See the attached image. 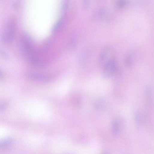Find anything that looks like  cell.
<instances>
[{"instance_id":"10","label":"cell","mask_w":154,"mask_h":154,"mask_svg":"<svg viewBox=\"0 0 154 154\" xmlns=\"http://www.w3.org/2000/svg\"><path fill=\"white\" fill-rule=\"evenodd\" d=\"M69 6L68 0H64L63 1L61 9V12L62 16L61 17H64Z\"/></svg>"},{"instance_id":"3","label":"cell","mask_w":154,"mask_h":154,"mask_svg":"<svg viewBox=\"0 0 154 154\" xmlns=\"http://www.w3.org/2000/svg\"><path fill=\"white\" fill-rule=\"evenodd\" d=\"M115 59L113 48L110 46L105 47L102 50L100 56L99 61L102 66L103 67Z\"/></svg>"},{"instance_id":"14","label":"cell","mask_w":154,"mask_h":154,"mask_svg":"<svg viewBox=\"0 0 154 154\" xmlns=\"http://www.w3.org/2000/svg\"><path fill=\"white\" fill-rule=\"evenodd\" d=\"M20 2V0H16L13 4V8L15 9H17L19 6Z\"/></svg>"},{"instance_id":"2","label":"cell","mask_w":154,"mask_h":154,"mask_svg":"<svg viewBox=\"0 0 154 154\" xmlns=\"http://www.w3.org/2000/svg\"><path fill=\"white\" fill-rule=\"evenodd\" d=\"M16 33V28L14 23L11 21L7 22L4 28L2 39L4 42L10 43L13 40Z\"/></svg>"},{"instance_id":"8","label":"cell","mask_w":154,"mask_h":154,"mask_svg":"<svg viewBox=\"0 0 154 154\" xmlns=\"http://www.w3.org/2000/svg\"><path fill=\"white\" fill-rule=\"evenodd\" d=\"M109 15L108 12L106 9L102 8L99 11L97 16L100 19L105 20L108 19Z\"/></svg>"},{"instance_id":"1","label":"cell","mask_w":154,"mask_h":154,"mask_svg":"<svg viewBox=\"0 0 154 154\" xmlns=\"http://www.w3.org/2000/svg\"><path fill=\"white\" fill-rule=\"evenodd\" d=\"M20 45L21 52L25 58L33 65L39 67L43 58L36 50L31 38L28 36L25 35L22 38Z\"/></svg>"},{"instance_id":"9","label":"cell","mask_w":154,"mask_h":154,"mask_svg":"<svg viewBox=\"0 0 154 154\" xmlns=\"http://www.w3.org/2000/svg\"><path fill=\"white\" fill-rule=\"evenodd\" d=\"M112 132L113 135H116L120 130V126L118 121L116 120H113L111 124Z\"/></svg>"},{"instance_id":"4","label":"cell","mask_w":154,"mask_h":154,"mask_svg":"<svg viewBox=\"0 0 154 154\" xmlns=\"http://www.w3.org/2000/svg\"><path fill=\"white\" fill-rule=\"evenodd\" d=\"M117 68V64L115 59L102 67V75L103 78L108 79L115 73Z\"/></svg>"},{"instance_id":"5","label":"cell","mask_w":154,"mask_h":154,"mask_svg":"<svg viewBox=\"0 0 154 154\" xmlns=\"http://www.w3.org/2000/svg\"><path fill=\"white\" fill-rule=\"evenodd\" d=\"M25 76L30 80L40 82H48L52 79L50 76L40 73H26Z\"/></svg>"},{"instance_id":"11","label":"cell","mask_w":154,"mask_h":154,"mask_svg":"<svg viewBox=\"0 0 154 154\" xmlns=\"http://www.w3.org/2000/svg\"><path fill=\"white\" fill-rule=\"evenodd\" d=\"M127 0H117L116 6L119 10H121L124 8L128 4Z\"/></svg>"},{"instance_id":"12","label":"cell","mask_w":154,"mask_h":154,"mask_svg":"<svg viewBox=\"0 0 154 154\" xmlns=\"http://www.w3.org/2000/svg\"><path fill=\"white\" fill-rule=\"evenodd\" d=\"M91 0H82V5L83 10L87 11L89 8Z\"/></svg>"},{"instance_id":"7","label":"cell","mask_w":154,"mask_h":154,"mask_svg":"<svg viewBox=\"0 0 154 154\" xmlns=\"http://www.w3.org/2000/svg\"><path fill=\"white\" fill-rule=\"evenodd\" d=\"M13 142V140L11 138H5L1 141L0 142V147L2 149L8 148L11 146Z\"/></svg>"},{"instance_id":"6","label":"cell","mask_w":154,"mask_h":154,"mask_svg":"<svg viewBox=\"0 0 154 154\" xmlns=\"http://www.w3.org/2000/svg\"><path fill=\"white\" fill-rule=\"evenodd\" d=\"M64 17H61L56 22L53 27L52 32L54 34H56L59 32L62 29L64 23Z\"/></svg>"},{"instance_id":"15","label":"cell","mask_w":154,"mask_h":154,"mask_svg":"<svg viewBox=\"0 0 154 154\" xmlns=\"http://www.w3.org/2000/svg\"><path fill=\"white\" fill-rule=\"evenodd\" d=\"M1 54L2 55V56L3 57H4V58L6 59H8V55L4 51H1Z\"/></svg>"},{"instance_id":"13","label":"cell","mask_w":154,"mask_h":154,"mask_svg":"<svg viewBox=\"0 0 154 154\" xmlns=\"http://www.w3.org/2000/svg\"><path fill=\"white\" fill-rule=\"evenodd\" d=\"M105 103L102 101H98L95 104V106L96 108L100 109H102L105 108L106 107Z\"/></svg>"}]
</instances>
